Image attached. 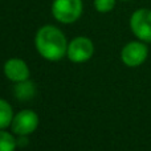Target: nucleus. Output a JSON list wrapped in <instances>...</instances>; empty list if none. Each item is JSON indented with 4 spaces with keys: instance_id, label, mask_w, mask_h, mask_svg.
I'll use <instances>...</instances> for the list:
<instances>
[{
    "instance_id": "obj_1",
    "label": "nucleus",
    "mask_w": 151,
    "mask_h": 151,
    "mask_svg": "<svg viewBox=\"0 0 151 151\" xmlns=\"http://www.w3.org/2000/svg\"><path fill=\"white\" fill-rule=\"evenodd\" d=\"M36 49L44 58L57 61L68 53L65 35L53 25H44L36 33L35 39Z\"/></svg>"
},
{
    "instance_id": "obj_2",
    "label": "nucleus",
    "mask_w": 151,
    "mask_h": 151,
    "mask_svg": "<svg viewBox=\"0 0 151 151\" xmlns=\"http://www.w3.org/2000/svg\"><path fill=\"white\" fill-rule=\"evenodd\" d=\"M52 13L60 23L70 24L78 20L82 13L81 0H55L52 4Z\"/></svg>"
},
{
    "instance_id": "obj_3",
    "label": "nucleus",
    "mask_w": 151,
    "mask_h": 151,
    "mask_svg": "<svg viewBox=\"0 0 151 151\" xmlns=\"http://www.w3.org/2000/svg\"><path fill=\"white\" fill-rule=\"evenodd\" d=\"M133 33L142 41H151V11L142 8L133 13L130 19Z\"/></svg>"
},
{
    "instance_id": "obj_4",
    "label": "nucleus",
    "mask_w": 151,
    "mask_h": 151,
    "mask_svg": "<svg viewBox=\"0 0 151 151\" xmlns=\"http://www.w3.org/2000/svg\"><path fill=\"white\" fill-rule=\"evenodd\" d=\"M94 45L88 37H76L68 45V57L73 63H85L93 56Z\"/></svg>"
},
{
    "instance_id": "obj_5",
    "label": "nucleus",
    "mask_w": 151,
    "mask_h": 151,
    "mask_svg": "<svg viewBox=\"0 0 151 151\" xmlns=\"http://www.w3.org/2000/svg\"><path fill=\"white\" fill-rule=\"evenodd\" d=\"M37 126H39V117L32 110H23L17 115H15L12 121V130L19 137L32 134L37 129Z\"/></svg>"
},
{
    "instance_id": "obj_6",
    "label": "nucleus",
    "mask_w": 151,
    "mask_h": 151,
    "mask_svg": "<svg viewBox=\"0 0 151 151\" xmlns=\"http://www.w3.org/2000/svg\"><path fill=\"white\" fill-rule=\"evenodd\" d=\"M147 55H149V50L146 45L138 41H133L125 45V48L121 52V58L127 66L134 68V66H139L141 64H143L147 58Z\"/></svg>"
},
{
    "instance_id": "obj_7",
    "label": "nucleus",
    "mask_w": 151,
    "mask_h": 151,
    "mask_svg": "<svg viewBox=\"0 0 151 151\" xmlns=\"http://www.w3.org/2000/svg\"><path fill=\"white\" fill-rule=\"evenodd\" d=\"M4 73L13 82H21L28 80L29 68L20 58H11L4 64Z\"/></svg>"
},
{
    "instance_id": "obj_8",
    "label": "nucleus",
    "mask_w": 151,
    "mask_h": 151,
    "mask_svg": "<svg viewBox=\"0 0 151 151\" xmlns=\"http://www.w3.org/2000/svg\"><path fill=\"white\" fill-rule=\"evenodd\" d=\"M35 90H36L35 85L31 81H21V82H17V85L15 86V97L25 101V99H29L35 96Z\"/></svg>"
},
{
    "instance_id": "obj_9",
    "label": "nucleus",
    "mask_w": 151,
    "mask_h": 151,
    "mask_svg": "<svg viewBox=\"0 0 151 151\" xmlns=\"http://www.w3.org/2000/svg\"><path fill=\"white\" fill-rule=\"evenodd\" d=\"M12 121H13L12 107L7 101L0 98V130L12 125Z\"/></svg>"
},
{
    "instance_id": "obj_10",
    "label": "nucleus",
    "mask_w": 151,
    "mask_h": 151,
    "mask_svg": "<svg viewBox=\"0 0 151 151\" xmlns=\"http://www.w3.org/2000/svg\"><path fill=\"white\" fill-rule=\"evenodd\" d=\"M16 145L17 142L11 134L0 130V151H15Z\"/></svg>"
},
{
    "instance_id": "obj_11",
    "label": "nucleus",
    "mask_w": 151,
    "mask_h": 151,
    "mask_svg": "<svg viewBox=\"0 0 151 151\" xmlns=\"http://www.w3.org/2000/svg\"><path fill=\"white\" fill-rule=\"evenodd\" d=\"M94 7L101 13L110 12L115 7V0H94Z\"/></svg>"
}]
</instances>
